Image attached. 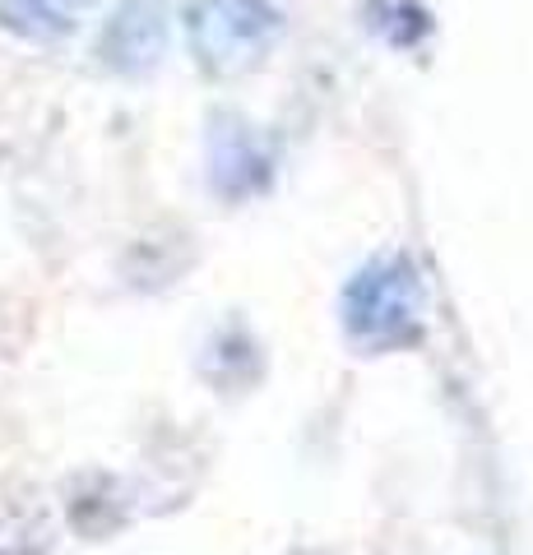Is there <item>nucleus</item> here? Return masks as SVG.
<instances>
[]
</instances>
